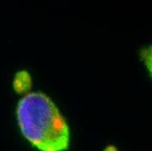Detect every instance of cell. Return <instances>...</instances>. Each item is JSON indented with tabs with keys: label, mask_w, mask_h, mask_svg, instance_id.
<instances>
[{
	"label": "cell",
	"mask_w": 152,
	"mask_h": 151,
	"mask_svg": "<svg viewBox=\"0 0 152 151\" xmlns=\"http://www.w3.org/2000/svg\"><path fill=\"white\" fill-rule=\"evenodd\" d=\"M17 120L21 134L39 151H66L70 129L60 109L46 93H26L18 101Z\"/></svg>",
	"instance_id": "1"
},
{
	"label": "cell",
	"mask_w": 152,
	"mask_h": 151,
	"mask_svg": "<svg viewBox=\"0 0 152 151\" xmlns=\"http://www.w3.org/2000/svg\"><path fill=\"white\" fill-rule=\"evenodd\" d=\"M104 151H117V150H116L114 146L110 145V146H108L107 148H106V150Z\"/></svg>",
	"instance_id": "2"
}]
</instances>
